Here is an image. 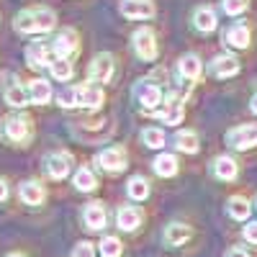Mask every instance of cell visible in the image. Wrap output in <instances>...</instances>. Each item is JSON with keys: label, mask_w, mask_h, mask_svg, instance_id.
I'll return each instance as SVG.
<instances>
[{"label": "cell", "mask_w": 257, "mask_h": 257, "mask_svg": "<svg viewBox=\"0 0 257 257\" xmlns=\"http://www.w3.org/2000/svg\"><path fill=\"white\" fill-rule=\"evenodd\" d=\"M57 24V16L49 8H29V11H21L13 21V26L18 34H47L52 31Z\"/></svg>", "instance_id": "1"}, {"label": "cell", "mask_w": 257, "mask_h": 257, "mask_svg": "<svg viewBox=\"0 0 257 257\" xmlns=\"http://www.w3.org/2000/svg\"><path fill=\"white\" fill-rule=\"evenodd\" d=\"M0 137L11 144H24V142L31 139V121L21 113L6 116L3 123H0Z\"/></svg>", "instance_id": "2"}, {"label": "cell", "mask_w": 257, "mask_h": 257, "mask_svg": "<svg viewBox=\"0 0 257 257\" xmlns=\"http://www.w3.org/2000/svg\"><path fill=\"white\" fill-rule=\"evenodd\" d=\"M134 100L147 111H155L162 105V90L160 85H155L152 80H139L134 85Z\"/></svg>", "instance_id": "3"}, {"label": "cell", "mask_w": 257, "mask_h": 257, "mask_svg": "<svg viewBox=\"0 0 257 257\" xmlns=\"http://www.w3.org/2000/svg\"><path fill=\"white\" fill-rule=\"evenodd\" d=\"M226 144L231 149H252L257 144V123H242V126H234L226 132Z\"/></svg>", "instance_id": "4"}, {"label": "cell", "mask_w": 257, "mask_h": 257, "mask_svg": "<svg viewBox=\"0 0 257 257\" xmlns=\"http://www.w3.org/2000/svg\"><path fill=\"white\" fill-rule=\"evenodd\" d=\"M134 52L142 62H155L157 59V34L152 29H139L134 34Z\"/></svg>", "instance_id": "5"}, {"label": "cell", "mask_w": 257, "mask_h": 257, "mask_svg": "<svg viewBox=\"0 0 257 257\" xmlns=\"http://www.w3.org/2000/svg\"><path fill=\"white\" fill-rule=\"evenodd\" d=\"M113 72H116V62H113V57H111L108 52H103V54L93 57V62H90V67H88L90 82H100V85H105V82H111Z\"/></svg>", "instance_id": "6"}, {"label": "cell", "mask_w": 257, "mask_h": 257, "mask_svg": "<svg viewBox=\"0 0 257 257\" xmlns=\"http://www.w3.org/2000/svg\"><path fill=\"white\" fill-rule=\"evenodd\" d=\"M98 165H100V170H105L111 175L123 173L126 170V149L123 147H105L98 155Z\"/></svg>", "instance_id": "7"}, {"label": "cell", "mask_w": 257, "mask_h": 257, "mask_svg": "<svg viewBox=\"0 0 257 257\" xmlns=\"http://www.w3.org/2000/svg\"><path fill=\"white\" fill-rule=\"evenodd\" d=\"M3 98L13 108H24L29 105V90L16 80V75H3Z\"/></svg>", "instance_id": "8"}, {"label": "cell", "mask_w": 257, "mask_h": 257, "mask_svg": "<svg viewBox=\"0 0 257 257\" xmlns=\"http://www.w3.org/2000/svg\"><path fill=\"white\" fill-rule=\"evenodd\" d=\"M77 49H80L77 34H75L72 29L59 31V34L54 36V41H52V54H54L57 59H70L72 54H77Z\"/></svg>", "instance_id": "9"}, {"label": "cell", "mask_w": 257, "mask_h": 257, "mask_svg": "<svg viewBox=\"0 0 257 257\" xmlns=\"http://www.w3.org/2000/svg\"><path fill=\"white\" fill-rule=\"evenodd\" d=\"M44 170H47V175L52 180H62V178H67L70 175V170H72V155L70 152H54L44 160Z\"/></svg>", "instance_id": "10"}, {"label": "cell", "mask_w": 257, "mask_h": 257, "mask_svg": "<svg viewBox=\"0 0 257 257\" xmlns=\"http://www.w3.org/2000/svg\"><path fill=\"white\" fill-rule=\"evenodd\" d=\"M121 16L123 18H152L157 13V6L152 3V0H121V6H118Z\"/></svg>", "instance_id": "11"}, {"label": "cell", "mask_w": 257, "mask_h": 257, "mask_svg": "<svg viewBox=\"0 0 257 257\" xmlns=\"http://www.w3.org/2000/svg\"><path fill=\"white\" fill-rule=\"evenodd\" d=\"M152 113H155V118H160L167 126H178L183 121V116H185V108H183V103L178 98H170V103H162L160 108H155Z\"/></svg>", "instance_id": "12"}, {"label": "cell", "mask_w": 257, "mask_h": 257, "mask_svg": "<svg viewBox=\"0 0 257 257\" xmlns=\"http://www.w3.org/2000/svg\"><path fill=\"white\" fill-rule=\"evenodd\" d=\"M208 72H211V77H234L239 72V59L231 57V54H219L211 62Z\"/></svg>", "instance_id": "13"}, {"label": "cell", "mask_w": 257, "mask_h": 257, "mask_svg": "<svg viewBox=\"0 0 257 257\" xmlns=\"http://www.w3.org/2000/svg\"><path fill=\"white\" fill-rule=\"evenodd\" d=\"M49 52H52V47H47L44 41H31V44L26 47V62H29V67H34V70L49 67Z\"/></svg>", "instance_id": "14"}, {"label": "cell", "mask_w": 257, "mask_h": 257, "mask_svg": "<svg viewBox=\"0 0 257 257\" xmlns=\"http://www.w3.org/2000/svg\"><path fill=\"white\" fill-rule=\"evenodd\" d=\"M178 75H180L185 82L201 80L203 67H201V59H198V54H183V57H180V62H178Z\"/></svg>", "instance_id": "15"}, {"label": "cell", "mask_w": 257, "mask_h": 257, "mask_svg": "<svg viewBox=\"0 0 257 257\" xmlns=\"http://www.w3.org/2000/svg\"><path fill=\"white\" fill-rule=\"evenodd\" d=\"M193 26H196L201 34H211V31H216L219 26V21H216V11L203 6V8H196L193 11Z\"/></svg>", "instance_id": "16"}, {"label": "cell", "mask_w": 257, "mask_h": 257, "mask_svg": "<svg viewBox=\"0 0 257 257\" xmlns=\"http://www.w3.org/2000/svg\"><path fill=\"white\" fill-rule=\"evenodd\" d=\"M103 90L98 88L95 82H88V85H80V108H90V111H95V108H100L103 105Z\"/></svg>", "instance_id": "17"}, {"label": "cell", "mask_w": 257, "mask_h": 257, "mask_svg": "<svg viewBox=\"0 0 257 257\" xmlns=\"http://www.w3.org/2000/svg\"><path fill=\"white\" fill-rule=\"evenodd\" d=\"M105 206L103 203H88L85 206V211H82V221H85V226L88 229H93V231H100L103 226H105Z\"/></svg>", "instance_id": "18"}, {"label": "cell", "mask_w": 257, "mask_h": 257, "mask_svg": "<svg viewBox=\"0 0 257 257\" xmlns=\"http://www.w3.org/2000/svg\"><path fill=\"white\" fill-rule=\"evenodd\" d=\"M224 41L234 49H247L249 47V29L244 24H234L224 31Z\"/></svg>", "instance_id": "19"}, {"label": "cell", "mask_w": 257, "mask_h": 257, "mask_svg": "<svg viewBox=\"0 0 257 257\" xmlns=\"http://www.w3.org/2000/svg\"><path fill=\"white\" fill-rule=\"evenodd\" d=\"M173 144L178 147V152H185V155H196L201 149V142H198V134L193 128H183V132L175 134Z\"/></svg>", "instance_id": "20"}, {"label": "cell", "mask_w": 257, "mask_h": 257, "mask_svg": "<svg viewBox=\"0 0 257 257\" xmlns=\"http://www.w3.org/2000/svg\"><path fill=\"white\" fill-rule=\"evenodd\" d=\"M18 196H21V201H24L26 206H39L41 201H44V185L41 183H36V180H26L24 185H21V190H18Z\"/></svg>", "instance_id": "21"}, {"label": "cell", "mask_w": 257, "mask_h": 257, "mask_svg": "<svg viewBox=\"0 0 257 257\" xmlns=\"http://www.w3.org/2000/svg\"><path fill=\"white\" fill-rule=\"evenodd\" d=\"M190 237H193V231H190V226H185V224H170V226L165 229V244H167V247H180V244H185Z\"/></svg>", "instance_id": "22"}, {"label": "cell", "mask_w": 257, "mask_h": 257, "mask_svg": "<svg viewBox=\"0 0 257 257\" xmlns=\"http://www.w3.org/2000/svg\"><path fill=\"white\" fill-rule=\"evenodd\" d=\"M237 173H239V165L234 162L231 157H216L213 160V175H216L219 180H234L237 178Z\"/></svg>", "instance_id": "23"}, {"label": "cell", "mask_w": 257, "mask_h": 257, "mask_svg": "<svg viewBox=\"0 0 257 257\" xmlns=\"http://www.w3.org/2000/svg\"><path fill=\"white\" fill-rule=\"evenodd\" d=\"M116 221H118V226H121L123 231H134V229L142 224V213H139V208H134V206H123V208H118V213H116Z\"/></svg>", "instance_id": "24"}, {"label": "cell", "mask_w": 257, "mask_h": 257, "mask_svg": "<svg viewBox=\"0 0 257 257\" xmlns=\"http://www.w3.org/2000/svg\"><path fill=\"white\" fill-rule=\"evenodd\" d=\"M52 95H54V93H52V85H49L47 80H34V82L29 85V100L36 103V105L49 103Z\"/></svg>", "instance_id": "25"}, {"label": "cell", "mask_w": 257, "mask_h": 257, "mask_svg": "<svg viewBox=\"0 0 257 257\" xmlns=\"http://www.w3.org/2000/svg\"><path fill=\"white\" fill-rule=\"evenodd\" d=\"M152 167L160 178H173V175H178V157L175 155H157Z\"/></svg>", "instance_id": "26"}, {"label": "cell", "mask_w": 257, "mask_h": 257, "mask_svg": "<svg viewBox=\"0 0 257 257\" xmlns=\"http://www.w3.org/2000/svg\"><path fill=\"white\" fill-rule=\"evenodd\" d=\"M75 188L77 190H82V193H90V190H95L98 188V178H95V173L90 167H80L77 173H75Z\"/></svg>", "instance_id": "27"}, {"label": "cell", "mask_w": 257, "mask_h": 257, "mask_svg": "<svg viewBox=\"0 0 257 257\" xmlns=\"http://www.w3.org/2000/svg\"><path fill=\"white\" fill-rule=\"evenodd\" d=\"M126 193H128V198H132V201H144V198L149 196V183H147V178L134 175L132 180L126 183Z\"/></svg>", "instance_id": "28"}, {"label": "cell", "mask_w": 257, "mask_h": 257, "mask_svg": "<svg viewBox=\"0 0 257 257\" xmlns=\"http://www.w3.org/2000/svg\"><path fill=\"white\" fill-rule=\"evenodd\" d=\"M49 72H52L54 80L67 82V80H72L75 67H72V62H70V59H54V62H49Z\"/></svg>", "instance_id": "29"}, {"label": "cell", "mask_w": 257, "mask_h": 257, "mask_svg": "<svg viewBox=\"0 0 257 257\" xmlns=\"http://www.w3.org/2000/svg\"><path fill=\"white\" fill-rule=\"evenodd\" d=\"M165 142H167V137H165L162 128H157V126H147L142 132V144L149 147V149H162Z\"/></svg>", "instance_id": "30"}, {"label": "cell", "mask_w": 257, "mask_h": 257, "mask_svg": "<svg viewBox=\"0 0 257 257\" xmlns=\"http://www.w3.org/2000/svg\"><path fill=\"white\" fill-rule=\"evenodd\" d=\"M57 103L62 108H80V85H70L57 93Z\"/></svg>", "instance_id": "31"}, {"label": "cell", "mask_w": 257, "mask_h": 257, "mask_svg": "<svg viewBox=\"0 0 257 257\" xmlns=\"http://www.w3.org/2000/svg\"><path fill=\"white\" fill-rule=\"evenodd\" d=\"M229 213H231L234 221H244V219L249 216V201L242 198V196L229 198Z\"/></svg>", "instance_id": "32"}, {"label": "cell", "mask_w": 257, "mask_h": 257, "mask_svg": "<svg viewBox=\"0 0 257 257\" xmlns=\"http://www.w3.org/2000/svg\"><path fill=\"white\" fill-rule=\"evenodd\" d=\"M100 252H103V257H121V242L116 237H103Z\"/></svg>", "instance_id": "33"}, {"label": "cell", "mask_w": 257, "mask_h": 257, "mask_svg": "<svg viewBox=\"0 0 257 257\" xmlns=\"http://www.w3.org/2000/svg\"><path fill=\"white\" fill-rule=\"evenodd\" d=\"M247 6H249V0H221V8L226 16H239L247 11Z\"/></svg>", "instance_id": "34"}, {"label": "cell", "mask_w": 257, "mask_h": 257, "mask_svg": "<svg viewBox=\"0 0 257 257\" xmlns=\"http://www.w3.org/2000/svg\"><path fill=\"white\" fill-rule=\"evenodd\" d=\"M72 257H95V247L90 242H80L72 252Z\"/></svg>", "instance_id": "35"}, {"label": "cell", "mask_w": 257, "mask_h": 257, "mask_svg": "<svg viewBox=\"0 0 257 257\" xmlns=\"http://www.w3.org/2000/svg\"><path fill=\"white\" fill-rule=\"evenodd\" d=\"M244 239H247L249 244H257V221H249V224L244 226Z\"/></svg>", "instance_id": "36"}, {"label": "cell", "mask_w": 257, "mask_h": 257, "mask_svg": "<svg viewBox=\"0 0 257 257\" xmlns=\"http://www.w3.org/2000/svg\"><path fill=\"white\" fill-rule=\"evenodd\" d=\"M6 198H8V183L0 178V201H6Z\"/></svg>", "instance_id": "37"}, {"label": "cell", "mask_w": 257, "mask_h": 257, "mask_svg": "<svg viewBox=\"0 0 257 257\" xmlns=\"http://www.w3.org/2000/svg\"><path fill=\"white\" fill-rule=\"evenodd\" d=\"M226 257H249V254H247L244 249H239V247H234V249H231V252H229Z\"/></svg>", "instance_id": "38"}, {"label": "cell", "mask_w": 257, "mask_h": 257, "mask_svg": "<svg viewBox=\"0 0 257 257\" xmlns=\"http://www.w3.org/2000/svg\"><path fill=\"white\" fill-rule=\"evenodd\" d=\"M249 111L257 116V93H254V95H252V100H249Z\"/></svg>", "instance_id": "39"}, {"label": "cell", "mask_w": 257, "mask_h": 257, "mask_svg": "<svg viewBox=\"0 0 257 257\" xmlns=\"http://www.w3.org/2000/svg\"><path fill=\"white\" fill-rule=\"evenodd\" d=\"M8 257H24V254H8Z\"/></svg>", "instance_id": "40"}, {"label": "cell", "mask_w": 257, "mask_h": 257, "mask_svg": "<svg viewBox=\"0 0 257 257\" xmlns=\"http://www.w3.org/2000/svg\"><path fill=\"white\" fill-rule=\"evenodd\" d=\"M254 208H257V198H254Z\"/></svg>", "instance_id": "41"}]
</instances>
